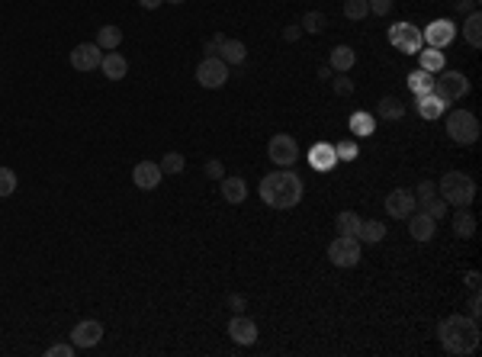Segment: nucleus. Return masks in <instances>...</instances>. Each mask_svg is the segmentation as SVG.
I'll return each instance as SVG.
<instances>
[{
	"mask_svg": "<svg viewBox=\"0 0 482 357\" xmlns=\"http://www.w3.org/2000/svg\"><path fill=\"white\" fill-rule=\"evenodd\" d=\"M437 338H441V348L453 357H469L479 351V322L473 316H463V312H453V316L441 318L437 326Z\"/></svg>",
	"mask_w": 482,
	"mask_h": 357,
	"instance_id": "f257e3e1",
	"label": "nucleus"
},
{
	"mask_svg": "<svg viewBox=\"0 0 482 357\" xmlns=\"http://www.w3.org/2000/svg\"><path fill=\"white\" fill-rule=\"evenodd\" d=\"M302 193V177L292 171V167H277V171H270L267 177L261 181V200L267 203L270 209H292L299 206Z\"/></svg>",
	"mask_w": 482,
	"mask_h": 357,
	"instance_id": "f03ea898",
	"label": "nucleus"
},
{
	"mask_svg": "<svg viewBox=\"0 0 482 357\" xmlns=\"http://www.w3.org/2000/svg\"><path fill=\"white\" fill-rule=\"evenodd\" d=\"M437 190H441V200L447 206L467 209L473 206V200H476V181L469 174H463V171H447L437 181Z\"/></svg>",
	"mask_w": 482,
	"mask_h": 357,
	"instance_id": "7ed1b4c3",
	"label": "nucleus"
},
{
	"mask_svg": "<svg viewBox=\"0 0 482 357\" xmlns=\"http://www.w3.org/2000/svg\"><path fill=\"white\" fill-rule=\"evenodd\" d=\"M447 135H451L457 145H473L479 139V119L473 116L469 110H453L447 113Z\"/></svg>",
	"mask_w": 482,
	"mask_h": 357,
	"instance_id": "20e7f679",
	"label": "nucleus"
},
{
	"mask_svg": "<svg viewBox=\"0 0 482 357\" xmlns=\"http://www.w3.org/2000/svg\"><path fill=\"white\" fill-rule=\"evenodd\" d=\"M434 94L441 97V100H447V104H457V100H463V97L469 94V78L463 71H437L434 74Z\"/></svg>",
	"mask_w": 482,
	"mask_h": 357,
	"instance_id": "39448f33",
	"label": "nucleus"
},
{
	"mask_svg": "<svg viewBox=\"0 0 482 357\" xmlns=\"http://www.w3.org/2000/svg\"><path fill=\"white\" fill-rule=\"evenodd\" d=\"M328 258L334 267H357L360 264V238L357 235H338L328 245Z\"/></svg>",
	"mask_w": 482,
	"mask_h": 357,
	"instance_id": "423d86ee",
	"label": "nucleus"
},
{
	"mask_svg": "<svg viewBox=\"0 0 482 357\" xmlns=\"http://www.w3.org/2000/svg\"><path fill=\"white\" fill-rule=\"evenodd\" d=\"M197 80H199V88H206V90L222 88V84L229 80V64L222 62L219 55H206L203 62L197 64Z\"/></svg>",
	"mask_w": 482,
	"mask_h": 357,
	"instance_id": "0eeeda50",
	"label": "nucleus"
},
{
	"mask_svg": "<svg viewBox=\"0 0 482 357\" xmlns=\"http://www.w3.org/2000/svg\"><path fill=\"white\" fill-rule=\"evenodd\" d=\"M267 155H270V161H274L277 167H292L296 161H299V145H296L292 135L277 132L274 139H270V145H267Z\"/></svg>",
	"mask_w": 482,
	"mask_h": 357,
	"instance_id": "6e6552de",
	"label": "nucleus"
},
{
	"mask_svg": "<svg viewBox=\"0 0 482 357\" xmlns=\"http://www.w3.org/2000/svg\"><path fill=\"white\" fill-rule=\"evenodd\" d=\"M389 46L399 48V52H405V55H418L421 46H425V39H421V29H415V26L395 23L392 29H389Z\"/></svg>",
	"mask_w": 482,
	"mask_h": 357,
	"instance_id": "1a4fd4ad",
	"label": "nucleus"
},
{
	"mask_svg": "<svg viewBox=\"0 0 482 357\" xmlns=\"http://www.w3.org/2000/svg\"><path fill=\"white\" fill-rule=\"evenodd\" d=\"M421 39L431 48H447L457 39V26H453L451 20H434V23H427L425 29H421Z\"/></svg>",
	"mask_w": 482,
	"mask_h": 357,
	"instance_id": "9d476101",
	"label": "nucleus"
},
{
	"mask_svg": "<svg viewBox=\"0 0 482 357\" xmlns=\"http://www.w3.org/2000/svg\"><path fill=\"white\" fill-rule=\"evenodd\" d=\"M103 62V48L97 42H80L71 52V68L74 71H97Z\"/></svg>",
	"mask_w": 482,
	"mask_h": 357,
	"instance_id": "9b49d317",
	"label": "nucleus"
},
{
	"mask_svg": "<svg viewBox=\"0 0 482 357\" xmlns=\"http://www.w3.org/2000/svg\"><path fill=\"white\" fill-rule=\"evenodd\" d=\"M100 342H103V322H97V318H84V322L74 326V332H71L74 348H97Z\"/></svg>",
	"mask_w": 482,
	"mask_h": 357,
	"instance_id": "f8f14e48",
	"label": "nucleus"
},
{
	"mask_svg": "<svg viewBox=\"0 0 482 357\" xmlns=\"http://www.w3.org/2000/svg\"><path fill=\"white\" fill-rule=\"evenodd\" d=\"M415 193L405 190V187H395L392 193L386 197V213L392 216V219H409L411 213H415Z\"/></svg>",
	"mask_w": 482,
	"mask_h": 357,
	"instance_id": "ddd939ff",
	"label": "nucleus"
},
{
	"mask_svg": "<svg viewBox=\"0 0 482 357\" xmlns=\"http://www.w3.org/2000/svg\"><path fill=\"white\" fill-rule=\"evenodd\" d=\"M161 177H164V171H161V164H155V161H139V164L132 167V181L139 190H155L161 183Z\"/></svg>",
	"mask_w": 482,
	"mask_h": 357,
	"instance_id": "4468645a",
	"label": "nucleus"
},
{
	"mask_svg": "<svg viewBox=\"0 0 482 357\" xmlns=\"http://www.w3.org/2000/svg\"><path fill=\"white\" fill-rule=\"evenodd\" d=\"M229 335H232V342L235 344H254L257 342V322L238 312V316L229 322Z\"/></svg>",
	"mask_w": 482,
	"mask_h": 357,
	"instance_id": "2eb2a0df",
	"label": "nucleus"
},
{
	"mask_svg": "<svg viewBox=\"0 0 482 357\" xmlns=\"http://www.w3.org/2000/svg\"><path fill=\"white\" fill-rule=\"evenodd\" d=\"M219 190H222V200H225V203H232V206H241V203L248 200V183L241 181L238 174L222 177V181H219Z\"/></svg>",
	"mask_w": 482,
	"mask_h": 357,
	"instance_id": "dca6fc26",
	"label": "nucleus"
},
{
	"mask_svg": "<svg viewBox=\"0 0 482 357\" xmlns=\"http://www.w3.org/2000/svg\"><path fill=\"white\" fill-rule=\"evenodd\" d=\"M409 232H411V238L415 241H431L434 238V232H437V219H431L427 213H411L409 216Z\"/></svg>",
	"mask_w": 482,
	"mask_h": 357,
	"instance_id": "f3484780",
	"label": "nucleus"
},
{
	"mask_svg": "<svg viewBox=\"0 0 482 357\" xmlns=\"http://www.w3.org/2000/svg\"><path fill=\"white\" fill-rule=\"evenodd\" d=\"M100 71H103V78H110V80H122L129 74V62H126V55H119V52H106L103 55V62H100Z\"/></svg>",
	"mask_w": 482,
	"mask_h": 357,
	"instance_id": "a211bd4d",
	"label": "nucleus"
},
{
	"mask_svg": "<svg viewBox=\"0 0 482 357\" xmlns=\"http://www.w3.org/2000/svg\"><path fill=\"white\" fill-rule=\"evenodd\" d=\"M215 55H219L225 64H241L248 58V46L241 39H229V36H225V42L219 46V52H215Z\"/></svg>",
	"mask_w": 482,
	"mask_h": 357,
	"instance_id": "6ab92c4d",
	"label": "nucleus"
},
{
	"mask_svg": "<svg viewBox=\"0 0 482 357\" xmlns=\"http://www.w3.org/2000/svg\"><path fill=\"white\" fill-rule=\"evenodd\" d=\"M357 64V52L350 46H338V48H332V58H328V68L332 71H341V74H348L350 68Z\"/></svg>",
	"mask_w": 482,
	"mask_h": 357,
	"instance_id": "aec40b11",
	"label": "nucleus"
},
{
	"mask_svg": "<svg viewBox=\"0 0 482 357\" xmlns=\"http://www.w3.org/2000/svg\"><path fill=\"white\" fill-rule=\"evenodd\" d=\"M444 110H447V100H441L434 90L418 97V116L421 119H437V116H444Z\"/></svg>",
	"mask_w": 482,
	"mask_h": 357,
	"instance_id": "412c9836",
	"label": "nucleus"
},
{
	"mask_svg": "<svg viewBox=\"0 0 482 357\" xmlns=\"http://www.w3.org/2000/svg\"><path fill=\"white\" fill-rule=\"evenodd\" d=\"M357 238H360V245H376L386 238V225L376 223V219H364L360 229H357Z\"/></svg>",
	"mask_w": 482,
	"mask_h": 357,
	"instance_id": "4be33fe9",
	"label": "nucleus"
},
{
	"mask_svg": "<svg viewBox=\"0 0 482 357\" xmlns=\"http://www.w3.org/2000/svg\"><path fill=\"white\" fill-rule=\"evenodd\" d=\"M453 235L457 238L476 235V216L469 213V209H457V213H453Z\"/></svg>",
	"mask_w": 482,
	"mask_h": 357,
	"instance_id": "5701e85b",
	"label": "nucleus"
},
{
	"mask_svg": "<svg viewBox=\"0 0 482 357\" xmlns=\"http://www.w3.org/2000/svg\"><path fill=\"white\" fill-rule=\"evenodd\" d=\"M418 62H421V71H427V74H437V71H444V52L441 48H421L418 52Z\"/></svg>",
	"mask_w": 482,
	"mask_h": 357,
	"instance_id": "b1692460",
	"label": "nucleus"
},
{
	"mask_svg": "<svg viewBox=\"0 0 482 357\" xmlns=\"http://www.w3.org/2000/svg\"><path fill=\"white\" fill-rule=\"evenodd\" d=\"M463 39H467L473 48H482V16L476 13V10L463 20Z\"/></svg>",
	"mask_w": 482,
	"mask_h": 357,
	"instance_id": "393cba45",
	"label": "nucleus"
},
{
	"mask_svg": "<svg viewBox=\"0 0 482 357\" xmlns=\"http://www.w3.org/2000/svg\"><path fill=\"white\" fill-rule=\"evenodd\" d=\"M376 113H380L386 122H399V119L405 116V104L399 100V97H383L380 106H376Z\"/></svg>",
	"mask_w": 482,
	"mask_h": 357,
	"instance_id": "a878e982",
	"label": "nucleus"
},
{
	"mask_svg": "<svg viewBox=\"0 0 482 357\" xmlns=\"http://www.w3.org/2000/svg\"><path fill=\"white\" fill-rule=\"evenodd\" d=\"M405 84H409V90L415 97H421V94H431V90H434V74H427V71H411L409 74V80H405Z\"/></svg>",
	"mask_w": 482,
	"mask_h": 357,
	"instance_id": "bb28decb",
	"label": "nucleus"
},
{
	"mask_svg": "<svg viewBox=\"0 0 482 357\" xmlns=\"http://www.w3.org/2000/svg\"><path fill=\"white\" fill-rule=\"evenodd\" d=\"M334 145H316L312 148V155H309V161H312V167H318V171H328V167H334Z\"/></svg>",
	"mask_w": 482,
	"mask_h": 357,
	"instance_id": "cd10ccee",
	"label": "nucleus"
},
{
	"mask_svg": "<svg viewBox=\"0 0 482 357\" xmlns=\"http://www.w3.org/2000/svg\"><path fill=\"white\" fill-rule=\"evenodd\" d=\"M119 42H122V29H119V26H100V32H97V46H100L103 52L119 48Z\"/></svg>",
	"mask_w": 482,
	"mask_h": 357,
	"instance_id": "c85d7f7f",
	"label": "nucleus"
},
{
	"mask_svg": "<svg viewBox=\"0 0 482 357\" xmlns=\"http://www.w3.org/2000/svg\"><path fill=\"white\" fill-rule=\"evenodd\" d=\"M360 216L354 213V209H341L338 213V219H334V225H338V232L341 235H357V229H360Z\"/></svg>",
	"mask_w": 482,
	"mask_h": 357,
	"instance_id": "c756f323",
	"label": "nucleus"
},
{
	"mask_svg": "<svg viewBox=\"0 0 482 357\" xmlns=\"http://www.w3.org/2000/svg\"><path fill=\"white\" fill-rule=\"evenodd\" d=\"M348 126H350V132L354 135H373V126H376V122H373V116L370 113H354V116L348 119Z\"/></svg>",
	"mask_w": 482,
	"mask_h": 357,
	"instance_id": "7c9ffc66",
	"label": "nucleus"
},
{
	"mask_svg": "<svg viewBox=\"0 0 482 357\" xmlns=\"http://www.w3.org/2000/svg\"><path fill=\"white\" fill-rule=\"evenodd\" d=\"M302 32H312V36H318V32L325 29V26H328V16L325 13H318V10H309L306 16H302Z\"/></svg>",
	"mask_w": 482,
	"mask_h": 357,
	"instance_id": "2f4dec72",
	"label": "nucleus"
},
{
	"mask_svg": "<svg viewBox=\"0 0 482 357\" xmlns=\"http://www.w3.org/2000/svg\"><path fill=\"white\" fill-rule=\"evenodd\" d=\"M183 167H187V158H183L180 151H167L164 158H161V171L164 174H180Z\"/></svg>",
	"mask_w": 482,
	"mask_h": 357,
	"instance_id": "473e14b6",
	"label": "nucleus"
},
{
	"mask_svg": "<svg viewBox=\"0 0 482 357\" xmlns=\"http://www.w3.org/2000/svg\"><path fill=\"white\" fill-rule=\"evenodd\" d=\"M344 16L354 20V23H360L364 16H370V4H367V0H344Z\"/></svg>",
	"mask_w": 482,
	"mask_h": 357,
	"instance_id": "72a5a7b5",
	"label": "nucleus"
},
{
	"mask_svg": "<svg viewBox=\"0 0 482 357\" xmlns=\"http://www.w3.org/2000/svg\"><path fill=\"white\" fill-rule=\"evenodd\" d=\"M418 206H421V213H427L431 219H437V223L447 216V203H444L441 197H431V200H425V203H418Z\"/></svg>",
	"mask_w": 482,
	"mask_h": 357,
	"instance_id": "f704fd0d",
	"label": "nucleus"
},
{
	"mask_svg": "<svg viewBox=\"0 0 482 357\" xmlns=\"http://www.w3.org/2000/svg\"><path fill=\"white\" fill-rule=\"evenodd\" d=\"M16 190V174L10 167H0V197H10Z\"/></svg>",
	"mask_w": 482,
	"mask_h": 357,
	"instance_id": "c9c22d12",
	"label": "nucleus"
},
{
	"mask_svg": "<svg viewBox=\"0 0 482 357\" xmlns=\"http://www.w3.org/2000/svg\"><path fill=\"white\" fill-rule=\"evenodd\" d=\"M437 197V183L434 181H421L418 190H415V203H425V200Z\"/></svg>",
	"mask_w": 482,
	"mask_h": 357,
	"instance_id": "e433bc0d",
	"label": "nucleus"
},
{
	"mask_svg": "<svg viewBox=\"0 0 482 357\" xmlns=\"http://www.w3.org/2000/svg\"><path fill=\"white\" fill-rule=\"evenodd\" d=\"M334 155H338L341 161H354L357 158V145L354 142H338L334 145Z\"/></svg>",
	"mask_w": 482,
	"mask_h": 357,
	"instance_id": "4c0bfd02",
	"label": "nucleus"
},
{
	"mask_svg": "<svg viewBox=\"0 0 482 357\" xmlns=\"http://www.w3.org/2000/svg\"><path fill=\"white\" fill-rule=\"evenodd\" d=\"M206 177H213V181H222V177H225V164H222L219 158L206 161Z\"/></svg>",
	"mask_w": 482,
	"mask_h": 357,
	"instance_id": "58836bf2",
	"label": "nucleus"
},
{
	"mask_svg": "<svg viewBox=\"0 0 482 357\" xmlns=\"http://www.w3.org/2000/svg\"><path fill=\"white\" fill-rule=\"evenodd\" d=\"M334 94H338V97H350V94H354V80H350V78H334Z\"/></svg>",
	"mask_w": 482,
	"mask_h": 357,
	"instance_id": "ea45409f",
	"label": "nucleus"
},
{
	"mask_svg": "<svg viewBox=\"0 0 482 357\" xmlns=\"http://www.w3.org/2000/svg\"><path fill=\"white\" fill-rule=\"evenodd\" d=\"M74 351H78L74 344H52V348H48L45 354H48V357H74Z\"/></svg>",
	"mask_w": 482,
	"mask_h": 357,
	"instance_id": "a19ab883",
	"label": "nucleus"
},
{
	"mask_svg": "<svg viewBox=\"0 0 482 357\" xmlns=\"http://www.w3.org/2000/svg\"><path fill=\"white\" fill-rule=\"evenodd\" d=\"M367 4H370V13L376 16H386L392 10V0H367Z\"/></svg>",
	"mask_w": 482,
	"mask_h": 357,
	"instance_id": "79ce46f5",
	"label": "nucleus"
},
{
	"mask_svg": "<svg viewBox=\"0 0 482 357\" xmlns=\"http://www.w3.org/2000/svg\"><path fill=\"white\" fill-rule=\"evenodd\" d=\"M222 42H225V32H215L213 39H209V42H206V46H203V52H206V55H215V52H219V46H222Z\"/></svg>",
	"mask_w": 482,
	"mask_h": 357,
	"instance_id": "37998d69",
	"label": "nucleus"
},
{
	"mask_svg": "<svg viewBox=\"0 0 482 357\" xmlns=\"http://www.w3.org/2000/svg\"><path fill=\"white\" fill-rule=\"evenodd\" d=\"M469 316L479 318L482 316V300H479V290H473V296H469Z\"/></svg>",
	"mask_w": 482,
	"mask_h": 357,
	"instance_id": "c03bdc74",
	"label": "nucleus"
},
{
	"mask_svg": "<svg viewBox=\"0 0 482 357\" xmlns=\"http://www.w3.org/2000/svg\"><path fill=\"white\" fill-rule=\"evenodd\" d=\"M299 36H302V26H286V29H283V39L286 42H296Z\"/></svg>",
	"mask_w": 482,
	"mask_h": 357,
	"instance_id": "a18cd8bd",
	"label": "nucleus"
},
{
	"mask_svg": "<svg viewBox=\"0 0 482 357\" xmlns=\"http://www.w3.org/2000/svg\"><path fill=\"white\" fill-rule=\"evenodd\" d=\"M229 306H232L235 312H241V309H245V296H241V293H232V296H229Z\"/></svg>",
	"mask_w": 482,
	"mask_h": 357,
	"instance_id": "49530a36",
	"label": "nucleus"
},
{
	"mask_svg": "<svg viewBox=\"0 0 482 357\" xmlns=\"http://www.w3.org/2000/svg\"><path fill=\"white\" fill-rule=\"evenodd\" d=\"M463 280H467V286H469V290H479V274H476V270H469V274H467V277H463Z\"/></svg>",
	"mask_w": 482,
	"mask_h": 357,
	"instance_id": "de8ad7c7",
	"label": "nucleus"
},
{
	"mask_svg": "<svg viewBox=\"0 0 482 357\" xmlns=\"http://www.w3.org/2000/svg\"><path fill=\"white\" fill-rule=\"evenodd\" d=\"M139 4H142L145 10H158L161 4H164V0H139Z\"/></svg>",
	"mask_w": 482,
	"mask_h": 357,
	"instance_id": "09e8293b",
	"label": "nucleus"
},
{
	"mask_svg": "<svg viewBox=\"0 0 482 357\" xmlns=\"http://www.w3.org/2000/svg\"><path fill=\"white\" fill-rule=\"evenodd\" d=\"M476 4H479V0H460V4H457V10H460V13H463V10H473Z\"/></svg>",
	"mask_w": 482,
	"mask_h": 357,
	"instance_id": "8fccbe9b",
	"label": "nucleus"
},
{
	"mask_svg": "<svg viewBox=\"0 0 482 357\" xmlns=\"http://www.w3.org/2000/svg\"><path fill=\"white\" fill-rule=\"evenodd\" d=\"M318 78L328 80V78H332V68H328V64H325V68H318Z\"/></svg>",
	"mask_w": 482,
	"mask_h": 357,
	"instance_id": "3c124183",
	"label": "nucleus"
},
{
	"mask_svg": "<svg viewBox=\"0 0 482 357\" xmlns=\"http://www.w3.org/2000/svg\"><path fill=\"white\" fill-rule=\"evenodd\" d=\"M164 4H183V0H164Z\"/></svg>",
	"mask_w": 482,
	"mask_h": 357,
	"instance_id": "603ef678",
	"label": "nucleus"
}]
</instances>
